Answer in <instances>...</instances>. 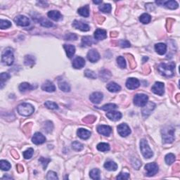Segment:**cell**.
I'll list each match as a JSON object with an SVG mask.
<instances>
[{
	"label": "cell",
	"mask_w": 180,
	"mask_h": 180,
	"mask_svg": "<svg viewBox=\"0 0 180 180\" xmlns=\"http://www.w3.org/2000/svg\"><path fill=\"white\" fill-rule=\"evenodd\" d=\"M151 20V16L148 13H143L140 16V18H139V21H140L141 23H142L143 24L149 23Z\"/></svg>",
	"instance_id": "obj_36"
},
{
	"label": "cell",
	"mask_w": 180,
	"mask_h": 180,
	"mask_svg": "<svg viewBox=\"0 0 180 180\" xmlns=\"http://www.w3.org/2000/svg\"><path fill=\"white\" fill-rule=\"evenodd\" d=\"M73 67L75 69H81L85 66V60L82 57L77 56L73 60Z\"/></svg>",
	"instance_id": "obj_17"
},
{
	"label": "cell",
	"mask_w": 180,
	"mask_h": 180,
	"mask_svg": "<svg viewBox=\"0 0 180 180\" xmlns=\"http://www.w3.org/2000/svg\"><path fill=\"white\" fill-rule=\"evenodd\" d=\"M84 75H85L87 77H88V78H91V79L96 78V73H95L94 71H92V70H86L85 71H84Z\"/></svg>",
	"instance_id": "obj_49"
},
{
	"label": "cell",
	"mask_w": 180,
	"mask_h": 180,
	"mask_svg": "<svg viewBox=\"0 0 180 180\" xmlns=\"http://www.w3.org/2000/svg\"><path fill=\"white\" fill-rule=\"evenodd\" d=\"M39 160H40V163H42V166H43L44 170H45V169L47 168L48 163L51 161V159H49V158H43V157H42V158H40V159Z\"/></svg>",
	"instance_id": "obj_51"
},
{
	"label": "cell",
	"mask_w": 180,
	"mask_h": 180,
	"mask_svg": "<svg viewBox=\"0 0 180 180\" xmlns=\"http://www.w3.org/2000/svg\"><path fill=\"white\" fill-rule=\"evenodd\" d=\"M9 77L10 75L7 73H1V75H0V80H1V89H2L4 82L8 80L9 79Z\"/></svg>",
	"instance_id": "obj_45"
},
{
	"label": "cell",
	"mask_w": 180,
	"mask_h": 180,
	"mask_svg": "<svg viewBox=\"0 0 180 180\" xmlns=\"http://www.w3.org/2000/svg\"><path fill=\"white\" fill-rule=\"evenodd\" d=\"M14 22L18 26H22V27H26V26H28L30 25L29 18L23 15L18 16L14 18Z\"/></svg>",
	"instance_id": "obj_9"
},
{
	"label": "cell",
	"mask_w": 180,
	"mask_h": 180,
	"mask_svg": "<svg viewBox=\"0 0 180 180\" xmlns=\"http://www.w3.org/2000/svg\"><path fill=\"white\" fill-rule=\"evenodd\" d=\"M143 107L144 108L142 109V115L144 117H148L151 113V112L154 110L155 107H156V104L151 101L147 102V103Z\"/></svg>",
	"instance_id": "obj_11"
},
{
	"label": "cell",
	"mask_w": 180,
	"mask_h": 180,
	"mask_svg": "<svg viewBox=\"0 0 180 180\" xmlns=\"http://www.w3.org/2000/svg\"><path fill=\"white\" fill-rule=\"evenodd\" d=\"M11 26V23L10 21L7 20H2V19L0 21V28L1 29H6V28H10Z\"/></svg>",
	"instance_id": "obj_46"
},
{
	"label": "cell",
	"mask_w": 180,
	"mask_h": 180,
	"mask_svg": "<svg viewBox=\"0 0 180 180\" xmlns=\"http://www.w3.org/2000/svg\"><path fill=\"white\" fill-rule=\"evenodd\" d=\"M89 176L93 179H100V170L99 169H92L89 172Z\"/></svg>",
	"instance_id": "obj_37"
},
{
	"label": "cell",
	"mask_w": 180,
	"mask_h": 180,
	"mask_svg": "<svg viewBox=\"0 0 180 180\" xmlns=\"http://www.w3.org/2000/svg\"><path fill=\"white\" fill-rule=\"evenodd\" d=\"M59 87L61 91H65V92H68L70 91V87L68 82L63 81V82H59Z\"/></svg>",
	"instance_id": "obj_34"
},
{
	"label": "cell",
	"mask_w": 180,
	"mask_h": 180,
	"mask_svg": "<svg viewBox=\"0 0 180 180\" xmlns=\"http://www.w3.org/2000/svg\"><path fill=\"white\" fill-rule=\"evenodd\" d=\"M145 170L146 171V176L148 177H152L158 173V166L156 163H148L145 165Z\"/></svg>",
	"instance_id": "obj_7"
},
{
	"label": "cell",
	"mask_w": 180,
	"mask_h": 180,
	"mask_svg": "<svg viewBox=\"0 0 180 180\" xmlns=\"http://www.w3.org/2000/svg\"><path fill=\"white\" fill-rule=\"evenodd\" d=\"M42 89L47 91V92H54V91H55L56 87L52 82L47 80L42 85Z\"/></svg>",
	"instance_id": "obj_19"
},
{
	"label": "cell",
	"mask_w": 180,
	"mask_h": 180,
	"mask_svg": "<svg viewBox=\"0 0 180 180\" xmlns=\"http://www.w3.org/2000/svg\"><path fill=\"white\" fill-rule=\"evenodd\" d=\"M73 26L76 29L80 30L81 31H84V32H87L89 31L90 30L89 26L87 23H84L82 22V21H74Z\"/></svg>",
	"instance_id": "obj_14"
},
{
	"label": "cell",
	"mask_w": 180,
	"mask_h": 180,
	"mask_svg": "<svg viewBox=\"0 0 180 180\" xmlns=\"http://www.w3.org/2000/svg\"><path fill=\"white\" fill-rule=\"evenodd\" d=\"M33 153H34V150L32 149V148H30V149L26 150V151H24L23 157L25 159H30V158H31L33 155Z\"/></svg>",
	"instance_id": "obj_47"
},
{
	"label": "cell",
	"mask_w": 180,
	"mask_h": 180,
	"mask_svg": "<svg viewBox=\"0 0 180 180\" xmlns=\"http://www.w3.org/2000/svg\"><path fill=\"white\" fill-rule=\"evenodd\" d=\"M32 142L36 145L42 144L46 142L45 137L40 132H36L32 138Z\"/></svg>",
	"instance_id": "obj_16"
},
{
	"label": "cell",
	"mask_w": 180,
	"mask_h": 180,
	"mask_svg": "<svg viewBox=\"0 0 180 180\" xmlns=\"http://www.w3.org/2000/svg\"><path fill=\"white\" fill-rule=\"evenodd\" d=\"M163 142L170 144L174 140V129L172 126H167L163 128L161 131Z\"/></svg>",
	"instance_id": "obj_2"
},
{
	"label": "cell",
	"mask_w": 180,
	"mask_h": 180,
	"mask_svg": "<svg viewBox=\"0 0 180 180\" xmlns=\"http://www.w3.org/2000/svg\"><path fill=\"white\" fill-rule=\"evenodd\" d=\"M11 167V165L9 162H8L7 160H1V161H0V167H1V169L2 170L4 171L9 170Z\"/></svg>",
	"instance_id": "obj_39"
},
{
	"label": "cell",
	"mask_w": 180,
	"mask_h": 180,
	"mask_svg": "<svg viewBox=\"0 0 180 180\" xmlns=\"http://www.w3.org/2000/svg\"><path fill=\"white\" fill-rule=\"evenodd\" d=\"M77 135L82 139H88L91 136V132L84 128H80L77 132Z\"/></svg>",
	"instance_id": "obj_21"
},
{
	"label": "cell",
	"mask_w": 180,
	"mask_h": 180,
	"mask_svg": "<svg viewBox=\"0 0 180 180\" xmlns=\"http://www.w3.org/2000/svg\"><path fill=\"white\" fill-rule=\"evenodd\" d=\"M19 90H20L21 92H26V91H30V90L34 89V87L33 86H32L30 84L28 83V82H23V83H21L20 85H19L18 87Z\"/></svg>",
	"instance_id": "obj_27"
},
{
	"label": "cell",
	"mask_w": 180,
	"mask_h": 180,
	"mask_svg": "<svg viewBox=\"0 0 180 180\" xmlns=\"http://www.w3.org/2000/svg\"><path fill=\"white\" fill-rule=\"evenodd\" d=\"M40 24L42 25L43 27L45 28H51L53 26V23L50 21L47 20V19H42V21H40Z\"/></svg>",
	"instance_id": "obj_52"
},
{
	"label": "cell",
	"mask_w": 180,
	"mask_h": 180,
	"mask_svg": "<svg viewBox=\"0 0 180 180\" xmlns=\"http://www.w3.org/2000/svg\"><path fill=\"white\" fill-rule=\"evenodd\" d=\"M106 88L109 91H111V92H118V91H120L121 90L120 86L113 82H111L110 83L108 84Z\"/></svg>",
	"instance_id": "obj_25"
},
{
	"label": "cell",
	"mask_w": 180,
	"mask_h": 180,
	"mask_svg": "<svg viewBox=\"0 0 180 180\" xmlns=\"http://www.w3.org/2000/svg\"><path fill=\"white\" fill-rule=\"evenodd\" d=\"M155 50L160 55H164L167 52V45L164 43H158L155 45Z\"/></svg>",
	"instance_id": "obj_24"
},
{
	"label": "cell",
	"mask_w": 180,
	"mask_h": 180,
	"mask_svg": "<svg viewBox=\"0 0 180 180\" xmlns=\"http://www.w3.org/2000/svg\"><path fill=\"white\" fill-rule=\"evenodd\" d=\"M111 9H112V7H111V5L109 4H103L101 6H99V10L103 12V13H111Z\"/></svg>",
	"instance_id": "obj_38"
},
{
	"label": "cell",
	"mask_w": 180,
	"mask_h": 180,
	"mask_svg": "<svg viewBox=\"0 0 180 180\" xmlns=\"http://www.w3.org/2000/svg\"><path fill=\"white\" fill-rule=\"evenodd\" d=\"M163 4L166 8L170 9H177L178 6H179L177 1H173V0L165 1V2H164Z\"/></svg>",
	"instance_id": "obj_32"
},
{
	"label": "cell",
	"mask_w": 180,
	"mask_h": 180,
	"mask_svg": "<svg viewBox=\"0 0 180 180\" xmlns=\"http://www.w3.org/2000/svg\"><path fill=\"white\" fill-rule=\"evenodd\" d=\"M24 63L26 66L33 67L35 63V57L31 55L26 56V57H25V59H24Z\"/></svg>",
	"instance_id": "obj_29"
},
{
	"label": "cell",
	"mask_w": 180,
	"mask_h": 180,
	"mask_svg": "<svg viewBox=\"0 0 180 180\" xmlns=\"http://www.w3.org/2000/svg\"><path fill=\"white\" fill-rule=\"evenodd\" d=\"M93 3L96 4H101L102 1H94Z\"/></svg>",
	"instance_id": "obj_58"
},
{
	"label": "cell",
	"mask_w": 180,
	"mask_h": 180,
	"mask_svg": "<svg viewBox=\"0 0 180 180\" xmlns=\"http://www.w3.org/2000/svg\"><path fill=\"white\" fill-rule=\"evenodd\" d=\"M149 97L144 94H137L134 97V103L139 107H143L147 103Z\"/></svg>",
	"instance_id": "obj_6"
},
{
	"label": "cell",
	"mask_w": 180,
	"mask_h": 180,
	"mask_svg": "<svg viewBox=\"0 0 180 180\" xmlns=\"http://www.w3.org/2000/svg\"><path fill=\"white\" fill-rule=\"evenodd\" d=\"M103 94L101 92H94L90 95L89 99L93 103L99 104L103 99Z\"/></svg>",
	"instance_id": "obj_18"
},
{
	"label": "cell",
	"mask_w": 180,
	"mask_h": 180,
	"mask_svg": "<svg viewBox=\"0 0 180 180\" xmlns=\"http://www.w3.org/2000/svg\"><path fill=\"white\" fill-rule=\"evenodd\" d=\"M106 116L108 118L111 120L113 121H118L120 120V118H122V114L121 113L118 112V111H110L106 114Z\"/></svg>",
	"instance_id": "obj_20"
},
{
	"label": "cell",
	"mask_w": 180,
	"mask_h": 180,
	"mask_svg": "<svg viewBox=\"0 0 180 180\" xmlns=\"http://www.w3.org/2000/svg\"><path fill=\"white\" fill-rule=\"evenodd\" d=\"M17 167L20 168V169H18V170L19 172H23V167L21 166V165H18Z\"/></svg>",
	"instance_id": "obj_57"
},
{
	"label": "cell",
	"mask_w": 180,
	"mask_h": 180,
	"mask_svg": "<svg viewBox=\"0 0 180 180\" xmlns=\"http://www.w3.org/2000/svg\"><path fill=\"white\" fill-rule=\"evenodd\" d=\"M77 12H78V13L80 14V16H82L87 18L89 17V6H88V5H86V6L81 7L77 11Z\"/></svg>",
	"instance_id": "obj_30"
},
{
	"label": "cell",
	"mask_w": 180,
	"mask_h": 180,
	"mask_svg": "<svg viewBox=\"0 0 180 180\" xmlns=\"http://www.w3.org/2000/svg\"><path fill=\"white\" fill-rule=\"evenodd\" d=\"M97 149L101 152H106V151H108L110 150V145L107 143H100L96 146Z\"/></svg>",
	"instance_id": "obj_33"
},
{
	"label": "cell",
	"mask_w": 180,
	"mask_h": 180,
	"mask_svg": "<svg viewBox=\"0 0 180 180\" xmlns=\"http://www.w3.org/2000/svg\"><path fill=\"white\" fill-rule=\"evenodd\" d=\"M63 48L66 51V55L69 59H71L75 53V47L71 45H64Z\"/></svg>",
	"instance_id": "obj_23"
},
{
	"label": "cell",
	"mask_w": 180,
	"mask_h": 180,
	"mask_svg": "<svg viewBox=\"0 0 180 180\" xmlns=\"http://www.w3.org/2000/svg\"><path fill=\"white\" fill-rule=\"evenodd\" d=\"M93 43V40L91 37L89 36H86L83 37L82 38V43H81V46L82 47H89L92 45Z\"/></svg>",
	"instance_id": "obj_31"
},
{
	"label": "cell",
	"mask_w": 180,
	"mask_h": 180,
	"mask_svg": "<svg viewBox=\"0 0 180 180\" xmlns=\"http://www.w3.org/2000/svg\"><path fill=\"white\" fill-rule=\"evenodd\" d=\"M175 67V63L174 62L170 63H162L158 66V70L160 75L165 77H171L174 75V70Z\"/></svg>",
	"instance_id": "obj_1"
},
{
	"label": "cell",
	"mask_w": 180,
	"mask_h": 180,
	"mask_svg": "<svg viewBox=\"0 0 180 180\" xmlns=\"http://www.w3.org/2000/svg\"><path fill=\"white\" fill-rule=\"evenodd\" d=\"M104 167L109 171H116L118 169V165L115 162L109 160L104 164Z\"/></svg>",
	"instance_id": "obj_28"
},
{
	"label": "cell",
	"mask_w": 180,
	"mask_h": 180,
	"mask_svg": "<svg viewBox=\"0 0 180 180\" xmlns=\"http://www.w3.org/2000/svg\"><path fill=\"white\" fill-rule=\"evenodd\" d=\"M140 86V82L137 78L130 77L126 82V87L129 89H137Z\"/></svg>",
	"instance_id": "obj_12"
},
{
	"label": "cell",
	"mask_w": 180,
	"mask_h": 180,
	"mask_svg": "<svg viewBox=\"0 0 180 180\" xmlns=\"http://www.w3.org/2000/svg\"><path fill=\"white\" fill-rule=\"evenodd\" d=\"M45 106L47 108L52 109V110H56V109L59 108V106L56 103L53 101H47L45 103Z\"/></svg>",
	"instance_id": "obj_43"
},
{
	"label": "cell",
	"mask_w": 180,
	"mask_h": 180,
	"mask_svg": "<svg viewBox=\"0 0 180 180\" xmlns=\"http://www.w3.org/2000/svg\"><path fill=\"white\" fill-rule=\"evenodd\" d=\"M140 149L143 156L145 158H150L153 156V151L150 149L147 141L146 139H142L140 142Z\"/></svg>",
	"instance_id": "obj_5"
},
{
	"label": "cell",
	"mask_w": 180,
	"mask_h": 180,
	"mask_svg": "<svg viewBox=\"0 0 180 180\" xmlns=\"http://www.w3.org/2000/svg\"><path fill=\"white\" fill-rule=\"evenodd\" d=\"M107 38V33L105 30L97 29L94 32V38L97 40H103Z\"/></svg>",
	"instance_id": "obj_22"
},
{
	"label": "cell",
	"mask_w": 180,
	"mask_h": 180,
	"mask_svg": "<svg viewBox=\"0 0 180 180\" xmlns=\"http://www.w3.org/2000/svg\"><path fill=\"white\" fill-rule=\"evenodd\" d=\"M130 178V174L126 172H120L116 177L117 179H128Z\"/></svg>",
	"instance_id": "obj_53"
},
{
	"label": "cell",
	"mask_w": 180,
	"mask_h": 180,
	"mask_svg": "<svg viewBox=\"0 0 180 180\" xmlns=\"http://www.w3.org/2000/svg\"><path fill=\"white\" fill-rule=\"evenodd\" d=\"M18 113L23 116H30L34 113L35 108L31 104L23 103L17 107Z\"/></svg>",
	"instance_id": "obj_3"
},
{
	"label": "cell",
	"mask_w": 180,
	"mask_h": 180,
	"mask_svg": "<svg viewBox=\"0 0 180 180\" xmlns=\"http://www.w3.org/2000/svg\"><path fill=\"white\" fill-rule=\"evenodd\" d=\"M14 56L13 52L11 49H6L4 51L1 55V61L6 66H11L13 63Z\"/></svg>",
	"instance_id": "obj_4"
},
{
	"label": "cell",
	"mask_w": 180,
	"mask_h": 180,
	"mask_svg": "<svg viewBox=\"0 0 180 180\" xmlns=\"http://www.w3.org/2000/svg\"><path fill=\"white\" fill-rule=\"evenodd\" d=\"M87 59L89 60L90 62L95 63L99 60L100 55L96 49H91V50L89 51V52L87 53Z\"/></svg>",
	"instance_id": "obj_13"
},
{
	"label": "cell",
	"mask_w": 180,
	"mask_h": 180,
	"mask_svg": "<svg viewBox=\"0 0 180 180\" xmlns=\"http://www.w3.org/2000/svg\"><path fill=\"white\" fill-rule=\"evenodd\" d=\"M53 128H54V126H53V123H52V122L47 121L45 123L44 129H45V131L49 133V132H51L52 131Z\"/></svg>",
	"instance_id": "obj_48"
},
{
	"label": "cell",
	"mask_w": 180,
	"mask_h": 180,
	"mask_svg": "<svg viewBox=\"0 0 180 180\" xmlns=\"http://www.w3.org/2000/svg\"><path fill=\"white\" fill-rule=\"evenodd\" d=\"M117 63L118 66L120 68L123 69V68H126V61H125V59L123 56H118L117 58Z\"/></svg>",
	"instance_id": "obj_44"
},
{
	"label": "cell",
	"mask_w": 180,
	"mask_h": 180,
	"mask_svg": "<svg viewBox=\"0 0 180 180\" xmlns=\"http://www.w3.org/2000/svg\"><path fill=\"white\" fill-rule=\"evenodd\" d=\"M84 146L78 142H74L72 143V149L75 151H80L83 149Z\"/></svg>",
	"instance_id": "obj_42"
},
{
	"label": "cell",
	"mask_w": 180,
	"mask_h": 180,
	"mask_svg": "<svg viewBox=\"0 0 180 180\" xmlns=\"http://www.w3.org/2000/svg\"><path fill=\"white\" fill-rule=\"evenodd\" d=\"M118 132L121 137H125L131 133V130L130 127L125 123H122L118 126Z\"/></svg>",
	"instance_id": "obj_8"
},
{
	"label": "cell",
	"mask_w": 180,
	"mask_h": 180,
	"mask_svg": "<svg viewBox=\"0 0 180 180\" xmlns=\"http://www.w3.org/2000/svg\"><path fill=\"white\" fill-rule=\"evenodd\" d=\"M66 40H76L77 39V35L73 33H69V34L66 35V38H65Z\"/></svg>",
	"instance_id": "obj_56"
},
{
	"label": "cell",
	"mask_w": 180,
	"mask_h": 180,
	"mask_svg": "<svg viewBox=\"0 0 180 180\" xmlns=\"http://www.w3.org/2000/svg\"><path fill=\"white\" fill-rule=\"evenodd\" d=\"M47 15H48V16L49 18L52 19V20L57 21H59V19L61 18V17H62V16H61V14L59 11H55V10H53V11H50L48 12V13H47Z\"/></svg>",
	"instance_id": "obj_26"
},
{
	"label": "cell",
	"mask_w": 180,
	"mask_h": 180,
	"mask_svg": "<svg viewBox=\"0 0 180 180\" xmlns=\"http://www.w3.org/2000/svg\"><path fill=\"white\" fill-rule=\"evenodd\" d=\"M119 45L123 48H128L130 47V43L128 40H120L119 42Z\"/></svg>",
	"instance_id": "obj_54"
},
{
	"label": "cell",
	"mask_w": 180,
	"mask_h": 180,
	"mask_svg": "<svg viewBox=\"0 0 180 180\" xmlns=\"http://www.w3.org/2000/svg\"><path fill=\"white\" fill-rule=\"evenodd\" d=\"M117 108V106L114 103H108V104H106L101 108V109H102L103 111H114L115 109Z\"/></svg>",
	"instance_id": "obj_40"
},
{
	"label": "cell",
	"mask_w": 180,
	"mask_h": 180,
	"mask_svg": "<svg viewBox=\"0 0 180 180\" xmlns=\"http://www.w3.org/2000/svg\"><path fill=\"white\" fill-rule=\"evenodd\" d=\"M95 118L94 116H87V117H86L83 120V121L84 122V123H92L94 122L95 120Z\"/></svg>",
	"instance_id": "obj_55"
},
{
	"label": "cell",
	"mask_w": 180,
	"mask_h": 180,
	"mask_svg": "<svg viewBox=\"0 0 180 180\" xmlns=\"http://www.w3.org/2000/svg\"><path fill=\"white\" fill-rule=\"evenodd\" d=\"M97 132L100 135L108 137L111 135V132H112V128L108 125H99V126L97 127Z\"/></svg>",
	"instance_id": "obj_15"
},
{
	"label": "cell",
	"mask_w": 180,
	"mask_h": 180,
	"mask_svg": "<svg viewBox=\"0 0 180 180\" xmlns=\"http://www.w3.org/2000/svg\"><path fill=\"white\" fill-rule=\"evenodd\" d=\"M111 76V74L108 70H103L101 71H100L99 73V77L101 80H103V81H106L108 80H109Z\"/></svg>",
	"instance_id": "obj_35"
},
{
	"label": "cell",
	"mask_w": 180,
	"mask_h": 180,
	"mask_svg": "<svg viewBox=\"0 0 180 180\" xmlns=\"http://www.w3.org/2000/svg\"><path fill=\"white\" fill-rule=\"evenodd\" d=\"M151 90L156 94L162 96V95H163L164 92H165V86H164L163 82H156V83L153 84L152 88H151Z\"/></svg>",
	"instance_id": "obj_10"
},
{
	"label": "cell",
	"mask_w": 180,
	"mask_h": 180,
	"mask_svg": "<svg viewBox=\"0 0 180 180\" xmlns=\"http://www.w3.org/2000/svg\"><path fill=\"white\" fill-rule=\"evenodd\" d=\"M47 179L49 180H51V179L56 180V179H59V177H58L57 174H56V172H53V171H49L48 173H47Z\"/></svg>",
	"instance_id": "obj_50"
},
{
	"label": "cell",
	"mask_w": 180,
	"mask_h": 180,
	"mask_svg": "<svg viewBox=\"0 0 180 180\" xmlns=\"http://www.w3.org/2000/svg\"><path fill=\"white\" fill-rule=\"evenodd\" d=\"M165 163H166L167 165H171L174 162L175 160V156L172 153H168V154L166 155L165 158Z\"/></svg>",
	"instance_id": "obj_41"
}]
</instances>
